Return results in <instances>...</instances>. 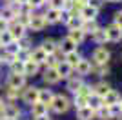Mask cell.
<instances>
[{
    "label": "cell",
    "mask_w": 122,
    "mask_h": 120,
    "mask_svg": "<svg viewBox=\"0 0 122 120\" xmlns=\"http://www.w3.org/2000/svg\"><path fill=\"white\" fill-rule=\"evenodd\" d=\"M22 98H24V102H27V104H35V102H38V87L29 85V87L22 89Z\"/></svg>",
    "instance_id": "6"
},
{
    "label": "cell",
    "mask_w": 122,
    "mask_h": 120,
    "mask_svg": "<svg viewBox=\"0 0 122 120\" xmlns=\"http://www.w3.org/2000/svg\"><path fill=\"white\" fill-rule=\"evenodd\" d=\"M91 95H93V87L91 85H86V84H82L78 87V91L75 93V96H82V98H87V96H91Z\"/></svg>",
    "instance_id": "33"
},
{
    "label": "cell",
    "mask_w": 122,
    "mask_h": 120,
    "mask_svg": "<svg viewBox=\"0 0 122 120\" xmlns=\"http://www.w3.org/2000/svg\"><path fill=\"white\" fill-rule=\"evenodd\" d=\"M98 27H100V25L97 24V20H84V24H82L80 29L84 31L86 35H93V33H95Z\"/></svg>",
    "instance_id": "20"
},
{
    "label": "cell",
    "mask_w": 122,
    "mask_h": 120,
    "mask_svg": "<svg viewBox=\"0 0 122 120\" xmlns=\"http://www.w3.org/2000/svg\"><path fill=\"white\" fill-rule=\"evenodd\" d=\"M80 58H82V56L78 55V51H71V53H66V55H64V60H66L71 67H75V65L78 64V60H80Z\"/></svg>",
    "instance_id": "29"
},
{
    "label": "cell",
    "mask_w": 122,
    "mask_h": 120,
    "mask_svg": "<svg viewBox=\"0 0 122 120\" xmlns=\"http://www.w3.org/2000/svg\"><path fill=\"white\" fill-rule=\"evenodd\" d=\"M95 116H97L98 120H111L109 107H107V105H100L98 109H95Z\"/></svg>",
    "instance_id": "28"
},
{
    "label": "cell",
    "mask_w": 122,
    "mask_h": 120,
    "mask_svg": "<svg viewBox=\"0 0 122 120\" xmlns=\"http://www.w3.org/2000/svg\"><path fill=\"white\" fill-rule=\"evenodd\" d=\"M46 58H47V53L42 49V47H36L35 51H31V58L29 60H33V62H36V64L40 65V64L46 62Z\"/></svg>",
    "instance_id": "17"
},
{
    "label": "cell",
    "mask_w": 122,
    "mask_h": 120,
    "mask_svg": "<svg viewBox=\"0 0 122 120\" xmlns=\"http://www.w3.org/2000/svg\"><path fill=\"white\" fill-rule=\"evenodd\" d=\"M106 33H107V40L109 42H120L122 40V27L117 24H109L106 27Z\"/></svg>",
    "instance_id": "3"
},
{
    "label": "cell",
    "mask_w": 122,
    "mask_h": 120,
    "mask_svg": "<svg viewBox=\"0 0 122 120\" xmlns=\"http://www.w3.org/2000/svg\"><path fill=\"white\" fill-rule=\"evenodd\" d=\"M113 24H117L122 27V11H117L115 13V16H113Z\"/></svg>",
    "instance_id": "42"
},
{
    "label": "cell",
    "mask_w": 122,
    "mask_h": 120,
    "mask_svg": "<svg viewBox=\"0 0 122 120\" xmlns=\"http://www.w3.org/2000/svg\"><path fill=\"white\" fill-rule=\"evenodd\" d=\"M40 47H42L44 51H46L47 55H51V53H55V51L58 49V45H56V42H55L53 38H46L44 42H42V45H40Z\"/></svg>",
    "instance_id": "27"
},
{
    "label": "cell",
    "mask_w": 122,
    "mask_h": 120,
    "mask_svg": "<svg viewBox=\"0 0 122 120\" xmlns=\"http://www.w3.org/2000/svg\"><path fill=\"white\" fill-rule=\"evenodd\" d=\"M120 102V93L117 89H109L106 95L102 96V105H113Z\"/></svg>",
    "instance_id": "7"
},
{
    "label": "cell",
    "mask_w": 122,
    "mask_h": 120,
    "mask_svg": "<svg viewBox=\"0 0 122 120\" xmlns=\"http://www.w3.org/2000/svg\"><path fill=\"white\" fill-rule=\"evenodd\" d=\"M11 71H13V75H24V62L13 60L11 62Z\"/></svg>",
    "instance_id": "34"
},
{
    "label": "cell",
    "mask_w": 122,
    "mask_h": 120,
    "mask_svg": "<svg viewBox=\"0 0 122 120\" xmlns=\"http://www.w3.org/2000/svg\"><path fill=\"white\" fill-rule=\"evenodd\" d=\"M53 91L51 89H38V102H42V104H51V100H53Z\"/></svg>",
    "instance_id": "25"
},
{
    "label": "cell",
    "mask_w": 122,
    "mask_h": 120,
    "mask_svg": "<svg viewBox=\"0 0 122 120\" xmlns=\"http://www.w3.org/2000/svg\"><path fill=\"white\" fill-rule=\"evenodd\" d=\"M2 105H4V104H2V98H0V109H2Z\"/></svg>",
    "instance_id": "50"
},
{
    "label": "cell",
    "mask_w": 122,
    "mask_h": 120,
    "mask_svg": "<svg viewBox=\"0 0 122 120\" xmlns=\"http://www.w3.org/2000/svg\"><path fill=\"white\" fill-rule=\"evenodd\" d=\"M69 105H71V102L66 95H55L49 104V109L55 111V113H66L69 109Z\"/></svg>",
    "instance_id": "1"
},
{
    "label": "cell",
    "mask_w": 122,
    "mask_h": 120,
    "mask_svg": "<svg viewBox=\"0 0 122 120\" xmlns=\"http://www.w3.org/2000/svg\"><path fill=\"white\" fill-rule=\"evenodd\" d=\"M60 49H62V53L66 55V53H71V51H76V44L73 42L71 38H69V36H67V38H64V40L60 42Z\"/></svg>",
    "instance_id": "26"
},
{
    "label": "cell",
    "mask_w": 122,
    "mask_h": 120,
    "mask_svg": "<svg viewBox=\"0 0 122 120\" xmlns=\"http://www.w3.org/2000/svg\"><path fill=\"white\" fill-rule=\"evenodd\" d=\"M47 111H49V105L47 104H42V102H35V104H31V113L36 116H44L47 115Z\"/></svg>",
    "instance_id": "13"
},
{
    "label": "cell",
    "mask_w": 122,
    "mask_h": 120,
    "mask_svg": "<svg viewBox=\"0 0 122 120\" xmlns=\"http://www.w3.org/2000/svg\"><path fill=\"white\" fill-rule=\"evenodd\" d=\"M44 18H46L47 24H56V22H60V9L49 7V9L44 13Z\"/></svg>",
    "instance_id": "15"
},
{
    "label": "cell",
    "mask_w": 122,
    "mask_h": 120,
    "mask_svg": "<svg viewBox=\"0 0 122 120\" xmlns=\"http://www.w3.org/2000/svg\"><path fill=\"white\" fill-rule=\"evenodd\" d=\"M0 49H2V42H0Z\"/></svg>",
    "instance_id": "51"
},
{
    "label": "cell",
    "mask_w": 122,
    "mask_h": 120,
    "mask_svg": "<svg viewBox=\"0 0 122 120\" xmlns=\"http://www.w3.org/2000/svg\"><path fill=\"white\" fill-rule=\"evenodd\" d=\"M109 89H111V87H109L106 82H97V84L93 85V93H95V95H98V96H104Z\"/></svg>",
    "instance_id": "30"
},
{
    "label": "cell",
    "mask_w": 122,
    "mask_h": 120,
    "mask_svg": "<svg viewBox=\"0 0 122 120\" xmlns=\"http://www.w3.org/2000/svg\"><path fill=\"white\" fill-rule=\"evenodd\" d=\"M69 38H71L75 44H80V42H84V38H86V33L82 29H71L69 31Z\"/></svg>",
    "instance_id": "31"
},
{
    "label": "cell",
    "mask_w": 122,
    "mask_h": 120,
    "mask_svg": "<svg viewBox=\"0 0 122 120\" xmlns=\"http://www.w3.org/2000/svg\"><path fill=\"white\" fill-rule=\"evenodd\" d=\"M0 113H2V118H15L16 120L20 116V109L15 104H4L2 109H0Z\"/></svg>",
    "instance_id": "4"
},
{
    "label": "cell",
    "mask_w": 122,
    "mask_h": 120,
    "mask_svg": "<svg viewBox=\"0 0 122 120\" xmlns=\"http://www.w3.org/2000/svg\"><path fill=\"white\" fill-rule=\"evenodd\" d=\"M91 73L97 76H106L109 73V67H107V64H93L91 62Z\"/></svg>",
    "instance_id": "24"
},
{
    "label": "cell",
    "mask_w": 122,
    "mask_h": 120,
    "mask_svg": "<svg viewBox=\"0 0 122 120\" xmlns=\"http://www.w3.org/2000/svg\"><path fill=\"white\" fill-rule=\"evenodd\" d=\"M35 120H51V118H49V116H47V115H44V116H36Z\"/></svg>",
    "instance_id": "46"
},
{
    "label": "cell",
    "mask_w": 122,
    "mask_h": 120,
    "mask_svg": "<svg viewBox=\"0 0 122 120\" xmlns=\"http://www.w3.org/2000/svg\"><path fill=\"white\" fill-rule=\"evenodd\" d=\"M0 15H2V18L9 24V22H13V20L16 18V9H15V4L13 5H7L5 4L4 7H2V11H0Z\"/></svg>",
    "instance_id": "10"
},
{
    "label": "cell",
    "mask_w": 122,
    "mask_h": 120,
    "mask_svg": "<svg viewBox=\"0 0 122 120\" xmlns=\"http://www.w3.org/2000/svg\"><path fill=\"white\" fill-rule=\"evenodd\" d=\"M84 2H89V0H84Z\"/></svg>",
    "instance_id": "52"
},
{
    "label": "cell",
    "mask_w": 122,
    "mask_h": 120,
    "mask_svg": "<svg viewBox=\"0 0 122 120\" xmlns=\"http://www.w3.org/2000/svg\"><path fill=\"white\" fill-rule=\"evenodd\" d=\"M120 105H122V100H120Z\"/></svg>",
    "instance_id": "53"
},
{
    "label": "cell",
    "mask_w": 122,
    "mask_h": 120,
    "mask_svg": "<svg viewBox=\"0 0 122 120\" xmlns=\"http://www.w3.org/2000/svg\"><path fill=\"white\" fill-rule=\"evenodd\" d=\"M84 84V82H82V76L78 75V76H69V80H67V89L71 91V93H76V91H78V87H80V85Z\"/></svg>",
    "instance_id": "21"
},
{
    "label": "cell",
    "mask_w": 122,
    "mask_h": 120,
    "mask_svg": "<svg viewBox=\"0 0 122 120\" xmlns=\"http://www.w3.org/2000/svg\"><path fill=\"white\" fill-rule=\"evenodd\" d=\"M58 80H60V76H58L55 67H47V69L44 71V82H46V84H56Z\"/></svg>",
    "instance_id": "16"
},
{
    "label": "cell",
    "mask_w": 122,
    "mask_h": 120,
    "mask_svg": "<svg viewBox=\"0 0 122 120\" xmlns=\"http://www.w3.org/2000/svg\"><path fill=\"white\" fill-rule=\"evenodd\" d=\"M64 5H66V0H49V7L53 9H64Z\"/></svg>",
    "instance_id": "39"
},
{
    "label": "cell",
    "mask_w": 122,
    "mask_h": 120,
    "mask_svg": "<svg viewBox=\"0 0 122 120\" xmlns=\"http://www.w3.org/2000/svg\"><path fill=\"white\" fill-rule=\"evenodd\" d=\"M38 73V64L33 62V60H27L24 62V76H35Z\"/></svg>",
    "instance_id": "19"
},
{
    "label": "cell",
    "mask_w": 122,
    "mask_h": 120,
    "mask_svg": "<svg viewBox=\"0 0 122 120\" xmlns=\"http://www.w3.org/2000/svg\"><path fill=\"white\" fill-rule=\"evenodd\" d=\"M93 116H95V111H93L89 105L76 107V118H78V120H91Z\"/></svg>",
    "instance_id": "12"
},
{
    "label": "cell",
    "mask_w": 122,
    "mask_h": 120,
    "mask_svg": "<svg viewBox=\"0 0 122 120\" xmlns=\"http://www.w3.org/2000/svg\"><path fill=\"white\" fill-rule=\"evenodd\" d=\"M29 0H16V4H27Z\"/></svg>",
    "instance_id": "47"
},
{
    "label": "cell",
    "mask_w": 122,
    "mask_h": 120,
    "mask_svg": "<svg viewBox=\"0 0 122 120\" xmlns=\"http://www.w3.org/2000/svg\"><path fill=\"white\" fill-rule=\"evenodd\" d=\"M13 4H16V0H7V5H13Z\"/></svg>",
    "instance_id": "48"
},
{
    "label": "cell",
    "mask_w": 122,
    "mask_h": 120,
    "mask_svg": "<svg viewBox=\"0 0 122 120\" xmlns=\"http://www.w3.org/2000/svg\"><path fill=\"white\" fill-rule=\"evenodd\" d=\"M87 105H89L93 111L98 109V107L102 105V96H98V95H95V93H93L91 96H87Z\"/></svg>",
    "instance_id": "32"
},
{
    "label": "cell",
    "mask_w": 122,
    "mask_h": 120,
    "mask_svg": "<svg viewBox=\"0 0 122 120\" xmlns=\"http://www.w3.org/2000/svg\"><path fill=\"white\" fill-rule=\"evenodd\" d=\"M109 58H111L109 49H107V47H104V45H98L97 49L93 51L91 62H93V64H107V62H109Z\"/></svg>",
    "instance_id": "2"
},
{
    "label": "cell",
    "mask_w": 122,
    "mask_h": 120,
    "mask_svg": "<svg viewBox=\"0 0 122 120\" xmlns=\"http://www.w3.org/2000/svg\"><path fill=\"white\" fill-rule=\"evenodd\" d=\"M4 47H5V53H7V55H11V56H15L16 53L20 51V45L16 44L15 40H13V42H9L7 45H4Z\"/></svg>",
    "instance_id": "35"
},
{
    "label": "cell",
    "mask_w": 122,
    "mask_h": 120,
    "mask_svg": "<svg viewBox=\"0 0 122 120\" xmlns=\"http://www.w3.org/2000/svg\"><path fill=\"white\" fill-rule=\"evenodd\" d=\"M97 15H98V9H95L91 5H86V7L80 11V16L84 20H97Z\"/></svg>",
    "instance_id": "22"
},
{
    "label": "cell",
    "mask_w": 122,
    "mask_h": 120,
    "mask_svg": "<svg viewBox=\"0 0 122 120\" xmlns=\"http://www.w3.org/2000/svg\"><path fill=\"white\" fill-rule=\"evenodd\" d=\"M82 24H84V18L80 16V13H73L71 18L67 20V24H66V25L69 27V31H71V29H80Z\"/></svg>",
    "instance_id": "14"
},
{
    "label": "cell",
    "mask_w": 122,
    "mask_h": 120,
    "mask_svg": "<svg viewBox=\"0 0 122 120\" xmlns=\"http://www.w3.org/2000/svg\"><path fill=\"white\" fill-rule=\"evenodd\" d=\"M107 107H109L111 118H118V116H122V105H120V102H118V104H113V105H107Z\"/></svg>",
    "instance_id": "36"
},
{
    "label": "cell",
    "mask_w": 122,
    "mask_h": 120,
    "mask_svg": "<svg viewBox=\"0 0 122 120\" xmlns=\"http://www.w3.org/2000/svg\"><path fill=\"white\" fill-rule=\"evenodd\" d=\"M102 2H104V0H89L87 5H91V7H95V9H100V7H102Z\"/></svg>",
    "instance_id": "43"
},
{
    "label": "cell",
    "mask_w": 122,
    "mask_h": 120,
    "mask_svg": "<svg viewBox=\"0 0 122 120\" xmlns=\"http://www.w3.org/2000/svg\"><path fill=\"white\" fill-rule=\"evenodd\" d=\"M29 58H31V53H29L27 49H20V51L15 55V60H20V62H27Z\"/></svg>",
    "instance_id": "37"
},
{
    "label": "cell",
    "mask_w": 122,
    "mask_h": 120,
    "mask_svg": "<svg viewBox=\"0 0 122 120\" xmlns=\"http://www.w3.org/2000/svg\"><path fill=\"white\" fill-rule=\"evenodd\" d=\"M5 29H7V22L0 16V33H2V31H5Z\"/></svg>",
    "instance_id": "45"
},
{
    "label": "cell",
    "mask_w": 122,
    "mask_h": 120,
    "mask_svg": "<svg viewBox=\"0 0 122 120\" xmlns=\"http://www.w3.org/2000/svg\"><path fill=\"white\" fill-rule=\"evenodd\" d=\"M75 105H76V107H84V105H87V98H82V96H75Z\"/></svg>",
    "instance_id": "41"
},
{
    "label": "cell",
    "mask_w": 122,
    "mask_h": 120,
    "mask_svg": "<svg viewBox=\"0 0 122 120\" xmlns=\"http://www.w3.org/2000/svg\"><path fill=\"white\" fill-rule=\"evenodd\" d=\"M56 69V73H58V76H60V78H69V76H71V71H73V67L69 64H67L66 60H62L60 64L56 65L55 67Z\"/></svg>",
    "instance_id": "11"
},
{
    "label": "cell",
    "mask_w": 122,
    "mask_h": 120,
    "mask_svg": "<svg viewBox=\"0 0 122 120\" xmlns=\"http://www.w3.org/2000/svg\"><path fill=\"white\" fill-rule=\"evenodd\" d=\"M107 2H120V0H107Z\"/></svg>",
    "instance_id": "49"
},
{
    "label": "cell",
    "mask_w": 122,
    "mask_h": 120,
    "mask_svg": "<svg viewBox=\"0 0 122 120\" xmlns=\"http://www.w3.org/2000/svg\"><path fill=\"white\" fill-rule=\"evenodd\" d=\"M5 95H7V98H16V96L20 95V89H16V87H11V85H7V91H5Z\"/></svg>",
    "instance_id": "40"
},
{
    "label": "cell",
    "mask_w": 122,
    "mask_h": 120,
    "mask_svg": "<svg viewBox=\"0 0 122 120\" xmlns=\"http://www.w3.org/2000/svg\"><path fill=\"white\" fill-rule=\"evenodd\" d=\"M0 42H2V45H7L9 42H13V36H11V33L7 29L0 33Z\"/></svg>",
    "instance_id": "38"
},
{
    "label": "cell",
    "mask_w": 122,
    "mask_h": 120,
    "mask_svg": "<svg viewBox=\"0 0 122 120\" xmlns=\"http://www.w3.org/2000/svg\"><path fill=\"white\" fill-rule=\"evenodd\" d=\"M46 25H47V22H46V18H44V15H31L29 27L33 31H42Z\"/></svg>",
    "instance_id": "8"
},
{
    "label": "cell",
    "mask_w": 122,
    "mask_h": 120,
    "mask_svg": "<svg viewBox=\"0 0 122 120\" xmlns=\"http://www.w3.org/2000/svg\"><path fill=\"white\" fill-rule=\"evenodd\" d=\"M75 69H76V75H89L91 73V60H87V58H80L78 60V64L75 65Z\"/></svg>",
    "instance_id": "9"
},
{
    "label": "cell",
    "mask_w": 122,
    "mask_h": 120,
    "mask_svg": "<svg viewBox=\"0 0 122 120\" xmlns=\"http://www.w3.org/2000/svg\"><path fill=\"white\" fill-rule=\"evenodd\" d=\"M7 31L11 33L13 40H20L22 36H24V31H25V27H24V25H20L18 22H16V18H15L13 22H9V24H7Z\"/></svg>",
    "instance_id": "5"
},
{
    "label": "cell",
    "mask_w": 122,
    "mask_h": 120,
    "mask_svg": "<svg viewBox=\"0 0 122 120\" xmlns=\"http://www.w3.org/2000/svg\"><path fill=\"white\" fill-rule=\"evenodd\" d=\"M7 85H11V87H16V89H22L25 85V76L24 75H11L9 76V82H7Z\"/></svg>",
    "instance_id": "18"
},
{
    "label": "cell",
    "mask_w": 122,
    "mask_h": 120,
    "mask_svg": "<svg viewBox=\"0 0 122 120\" xmlns=\"http://www.w3.org/2000/svg\"><path fill=\"white\" fill-rule=\"evenodd\" d=\"M93 40H95V42H97L98 45H102V44H106L107 42V33H106V27H98L97 31H95V33H93Z\"/></svg>",
    "instance_id": "23"
},
{
    "label": "cell",
    "mask_w": 122,
    "mask_h": 120,
    "mask_svg": "<svg viewBox=\"0 0 122 120\" xmlns=\"http://www.w3.org/2000/svg\"><path fill=\"white\" fill-rule=\"evenodd\" d=\"M44 2H46V0H29V4L33 5V7H40V5H44Z\"/></svg>",
    "instance_id": "44"
}]
</instances>
